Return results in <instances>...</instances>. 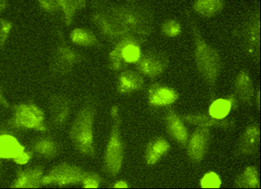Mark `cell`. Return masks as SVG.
<instances>
[{
    "mask_svg": "<svg viewBox=\"0 0 261 189\" xmlns=\"http://www.w3.org/2000/svg\"><path fill=\"white\" fill-rule=\"evenodd\" d=\"M91 21L102 38L111 44L126 37L147 38L154 30L151 9L135 3L112 4L94 0Z\"/></svg>",
    "mask_w": 261,
    "mask_h": 189,
    "instance_id": "6da1fadb",
    "label": "cell"
},
{
    "mask_svg": "<svg viewBox=\"0 0 261 189\" xmlns=\"http://www.w3.org/2000/svg\"><path fill=\"white\" fill-rule=\"evenodd\" d=\"M185 14L194 40V58L197 71L209 88L210 101L212 102L216 97L215 92L217 89V81L222 70L221 55L219 51L209 44L204 38L201 29L193 18L192 13L187 10Z\"/></svg>",
    "mask_w": 261,
    "mask_h": 189,
    "instance_id": "7a4b0ae2",
    "label": "cell"
},
{
    "mask_svg": "<svg viewBox=\"0 0 261 189\" xmlns=\"http://www.w3.org/2000/svg\"><path fill=\"white\" fill-rule=\"evenodd\" d=\"M96 106L91 100L86 102L78 111L69 130V138L74 148L85 156L95 158L96 155L94 124Z\"/></svg>",
    "mask_w": 261,
    "mask_h": 189,
    "instance_id": "3957f363",
    "label": "cell"
},
{
    "mask_svg": "<svg viewBox=\"0 0 261 189\" xmlns=\"http://www.w3.org/2000/svg\"><path fill=\"white\" fill-rule=\"evenodd\" d=\"M111 117V132L105 150L102 170L108 176L115 178L121 172L125 154L121 133V115L118 106H112Z\"/></svg>",
    "mask_w": 261,
    "mask_h": 189,
    "instance_id": "277c9868",
    "label": "cell"
},
{
    "mask_svg": "<svg viewBox=\"0 0 261 189\" xmlns=\"http://www.w3.org/2000/svg\"><path fill=\"white\" fill-rule=\"evenodd\" d=\"M147 40L138 37H126L118 41L109 53V69L113 71H122L130 65H135L141 56V46Z\"/></svg>",
    "mask_w": 261,
    "mask_h": 189,
    "instance_id": "5b68a950",
    "label": "cell"
},
{
    "mask_svg": "<svg viewBox=\"0 0 261 189\" xmlns=\"http://www.w3.org/2000/svg\"><path fill=\"white\" fill-rule=\"evenodd\" d=\"M241 39L246 54L256 66L260 62V8L256 3L246 17L242 28Z\"/></svg>",
    "mask_w": 261,
    "mask_h": 189,
    "instance_id": "8992f818",
    "label": "cell"
},
{
    "mask_svg": "<svg viewBox=\"0 0 261 189\" xmlns=\"http://www.w3.org/2000/svg\"><path fill=\"white\" fill-rule=\"evenodd\" d=\"M85 60V56L67 44L62 32L58 31V42L51 54L50 70L57 76H65Z\"/></svg>",
    "mask_w": 261,
    "mask_h": 189,
    "instance_id": "52a82bcc",
    "label": "cell"
},
{
    "mask_svg": "<svg viewBox=\"0 0 261 189\" xmlns=\"http://www.w3.org/2000/svg\"><path fill=\"white\" fill-rule=\"evenodd\" d=\"M45 113L34 104H22L14 107V116L9 121V128L16 130L47 131Z\"/></svg>",
    "mask_w": 261,
    "mask_h": 189,
    "instance_id": "ba28073f",
    "label": "cell"
},
{
    "mask_svg": "<svg viewBox=\"0 0 261 189\" xmlns=\"http://www.w3.org/2000/svg\"><path fill=\"white\" fill-rule=\"evenodd\" d=\"M90 171L78 165L62 162L51 168L42 178V186L54 185L58 187H67L82 185Z\"/></svg>",
    "mask_w": 261,
    "mask_h": 189,
    "instance_id": "9c48e42d",
    "label": "cell"
},
{
    "mask_svg": "<svg viewBox=\"0 0 261 189\" xmlns=\"http://www.w3.org/2000/svg\"><path fill=\"white\" fill-rule=\"evenodd\" d=\"M169 58L164 51L148 50L142 52L140 59L135 64V69L143 76L154 79L168 70Z\"/></svg>",
    "mask_w": 261,
    "mask_h": 189,
    "instance_id": "30bf717a",
    "label": "cell"
},
{
    "mask_svg": "<svg viewBox=\"0 0 261 189\" xmlns=\"http://www.w3.org/2000/svg\"><path fill=\"white\" fill-rule=\"evenodd\" d=\"M260 146V127L259 122L248 124L236 145L234 154L237 157L253 156L258 154Z\"/></svg>",
    "mask_w": 261,
    "mask_h": 189,
    "instance_id": "8fae6325",
    "label": "cell"
},
{
    "mask_svg": "<svg viewBox=\"0 0 261 189\" xmlns=\"http://www.w3.org/2000/svg\"><path fill=\"white\" fill-rule=\"evenodd\" d=\"M210 128L197 127L188 139L187 144V154L193 163L199 164L206 155L211 143Z\"/></svg>",
    "mask_w": 261,
    "mask_h": 189,
    "instance_id": "7c38bea8",
    "label": "cell"
},
{
    "mask_svg": "<svg viewBox=\"0 0 261 189\" xmlns=\"http://www.w3.org/2000/svg\"><path fill=\"white\" fill-rule=\"evenodd\" d=\"M41 9L46 13L62 12L66 26H71L78 12L87 6V3L79 0H37Z\"/></svg>",
    "mask_w": 261,
    "mask_h": 189,
    "instance_id": "4fadbf2b",
    "label": "cell"
},
{
    "mask_svg": "<svg viewBox=\"0 0 261 189\" xmlns=\"http://www.w3.org/2000/svg\"><path fill=\"white\" fill-rule=\"evenodd\" d=\"M74 102L63 94H54L49 102L51 124L56 129L64 128L72 112Z\"/></svg>",
    "mask_w": 261,
    "mask_h": 189,
    "instance_id": "5bb4252c",
    "label": "cell"
},
{
    "mask_svg": "<svg viewBox=\"0 0 261 189\" xmlns=\"http://www.w3.org/2000/svg\"><path fill=\"white\" fill-rule=\"evenodd\" d=\"M147 99L151 107H169L179 99V92L173 87L155 82L148 87Z\"/></svg>",
    "mask_w": 261,
    "mask_h": 189,
    "instance_id": "9a60e30c",
    "label": "cell"
},
{
    "mask_svg": "<svg viewBox=\"0 0 261 189\" xmlns=\"http://www.w3.org/2000/svg\"><path fill=\"white\" fill-rule=\"evenodd\" d=\"M164 122L167 132L181 148H186L189 133L186 125L173 107L169 106L164 115Z\"/></svg>",
    "mask_w": 261,
    "mask_h": 189,
    "instance_id": "2e32d148",
    "label": "cell"
},
{
    "mask_svg": "<svg viewBox=\"0 0 261 189\" xmlns=\"http://www.w3.org/2000/svg\"><path fill=\"white\" fill-rule=\"evenodd\" d=\"M182 121L190 125L197 127H206V128H217L225 131L234 130L237 125V120L234 117L217 119L211 117L210 115L203 113H190V114L181 115Z\"/></svg>",
    "mask_w": 261,
    "mask_h": 189,
    "instance_id": "e0dca14e",
    "label": "cell"
},
{
    "mask_svg": "<svg viewBox=\"0 0 261 189\" xmlns=\"http://www.w3.org/2000/svg\"><path fill=\"white\" fill-rule=\"evenodd\" d=\"M144 87V77L137 71L125 69L118 75L116 90L120 94H132L142 90Z\"/></svg>",
    "mask_w": 261,
    "mask_h": 189,
    "instance_id": "ac0fdd59",
    "label": "cell"
},
{
    "mask_svg": "<svg viewBox=\"0 0 261 189\" xmlns=\"http://www.w3.org/2000/svg\"><path fill=\"white\" fill-rule=\"evenodd\" d=\"M234 94L241 103L251 106L254 101V88L253 79L247 69H242L234 79Z\"/></svg>",
    "mask_w": 261,
    "mask_h": 189,
    "instance_id": "d6986e66",
    "label": "cell"
},
{
    "mask_svg": "<svg viewBox=\"0 0 261 189\" xmlns=\"http://www.w3.org/2000/svg\"><path fill=\"white\" fill-rule=\"evenodd\" d=\"M44 174L42 166L19 169L16 178L11 184L13 188H39L42 187V178Z\"/></svg>",
    "mask_w": 261,
    "mask_h": 189,
    "instance_id": "ffe728a7",
    "label": "cell"
},
{
    "mask_svg": "<svg viewBox=\"0 0 261 189\" xmlns=\"http://www.w3.org/2000/svg\"><path fill=\"white\" fill-rule=\"evenodd\" d=\"M171 145L166 139L162 137H154L147 144L144 150V161L148 166L157 165L163 157L168 154Z\"/></svg>",
    "mask_w": 261,
    "mask_h": 189,
    "instance_id": "44dd1931",
    "label": "cell"
},
{
    "mask_svg": "<svg viewBox=\"0 0 261 189\" xmlns=\"http://www.w3.org/2000/svg\"><path fill=\"white\" fill-rule=\"evenodd\" d=\"M25 151V147L14 135L0 133V160L15 161Z\"/></svg>",
    "mask_w": 261,
    "mask_h": 189,
    "instance_id": "7402d4cb",
    "label": "cell"
},
{
    "mask_svg": "<svg viewBox=\"0 0 261 189\" xmlns=\"http://www.w3.org/2000/svg\"><path fill=\"white\" fill-rule=\"evenodd\" d=\"M31 151L42 158L53 161L59 155L61 145L51 137H42L36 139L31 144Z\"/></svg>",
    "mask_w": 261,
    "mask_h": 189,
    "instance_id": "603a6c76",
    "label": "cell"
},
{
    "mask_svg": "<svg viewBox=\"0 0 261 189\" xmlns=\"http://www.w3.org/2000/svg\"><path fill=\"white\" fill-rule=\"evenodd\" d=\"M226 4V0H194L193 10L201 18H211L220 14Z\"/></svg>",
    "mask_w": 261,
    "mask_h": 189,
    "instance_id": "cb8c5ba5",
    "label": "cell"
},
{
    "mask_svg": "<svg viewBox=\"0 0 261 189\" xmlns=\"http://www.w3.org/2000/svg\"><path fill=\"white\" fill-rule=\"evenodd\" d=\"M70 40L73 44L82 47H102V43L93 32L84 27H76L70 33Z\"/></svg>",
    "mask_w": 261,
    "mask_h": 189,
    "instance_id": "d4e9b609",
    "label": "cell"
},
{
    "mask_svg": "<svg viewBox=\"0 0 261 189\" xmlns=\"http://www.w3.org/2000/svg\"><path fill=\"white\" fill-rule=\"evenodd\" d=\"M234 187L237 188H259V170L255 166H248L238 174L234 181Z\"/></svg>",
    "mask_w": 261,
    "mask_h": 189,
    "instance_id": "484cf974",
    "label": "cell"
},
{
    "mask_svg": "<svg viewBox=\"0 0 261 189\" xmlns=\"http://www.w3.org/2000/svg\"><path fill=\"white\" fill-rule=\"evenodd\" d=\"M230 105L226 99H214L211 102L209 115L214 118L222 119L227 117L230 113Z\"/></svg>",
    "mask_w": 261,
    "mask_h": 189,
    "instance_id": "4316f807",
    "label": "cell"
},
{
    "mask_svg": "<svg viewBox=\"0 0 261 189\" xmlns=\"http://www.w3.org/2000/svg\"><path fill=\"white\" fill-rule=\"evenodd\" d=\"M182 27L181 23L177 20L170 19L165 20L161 26V33L164 37L168 38H177L181 35Z\"/></svg>",
    "mask_w": 261,
    "mask_h": 189,
    "instance_id": "83f0119b",
    "label": "cell"
},
{
    "mask_svg": "<svg viewBox=\"0 0 261 189\" xmlns=\"http://www.w3.org/2000/svg\"><path fill=\"white\" fill-rule=\"evenodd\" d=\"M202 188H219L221 185V178L215 172H208L200 181Z\"/></svg>",
    "mask_w": 261,
    "mask_h": 189,
    "instance_id": "f1b7e54d",
    "label": "cell"
},
{
    "mask_svg": "<svg viewBox=\"0 0 261 189\" xmlns=\"http://www.w3.org/2000/svg\"><path fill=\"white\" fill-rule=\"evenodd\" d=\"M12 29V22L5 18H0V49L4 48L7 43Z\"/></svg>",
    "mask_w": 261,
    "mask_h": 189,
    "instance_id": "f546056e",
    "label": "cell"
},
{
    "mask_svg": "<svg viewBox=\"0 0 261 189\" xmlns=\"http://www.w3.org/2000/svg\"><path fill=\"white\" fill-rule=\"evenodd\" d=\"M104 182V178L95 172L90 171L87 178L82 182V186L84 188H98Z\"/></svg>",
    "mask_w": 261,
    "mask_h": 189,
    "instance_id": "4dcf8cb0",
    "label": "cell"
},
{
    "mask_svg": "<svg viewBox=\"0 0 261 189\" xmlns=\"http://www.w3.org/2000/svg\"><path fill=\"white\" fill-rule=\"evenodd\" d=\"M33 154H34V153H33L31 150H30V151H26V150H25V151L21 154L20 156L18 157V158L14 161V163L18 165H27L29 161H31L32 158H33Z\"/></svg>",
    "mask_w": 261,
    "mask_h": 189,
    "instance_id": "1f68e13d",
    "label": "cell"
},
{
    "mask_svg": "<svg viewBox=\"0 0 261 189\" xmlns=\"http://www.w3.org/2000/svg\"><path fill=\"white\" fill-rule=\"evenodd\" d=\"M226 100L229 102L230 105V109L232 111H236L239 108V100L237 99V95L234 93H230L226 98Z\"/></svg>",
    "mask_w": 261,
    "mask_h": 189,
    "instance_id": "d6a6232c",
    "label": "cell"
},
{
    "mask_svg": "<svg viewBox=\"0 0 261 189\" xmlns=\"http://www.w3.org/2000/svg\"><path fill=\"white\" fill-rule=\"evenodd\" d=\"M254 99L256 109L259 112L260 110V88H259V85L257 86L256 89H255Z\"/></svg>",
    "mask_w": 261,
    "mask_h": 189,
    "instance_id": "836d02e7",
    "label": "cell"
},
{
    "mask_svg": "<svg viewBox=\"0 0 261 189\" xmlns=\"http://www.w3.org/2000/svg\"><path fill=\"white\" fill-rule=\"evenodd\" d=\"M0 105L7 108L10 107V104H9V101H8L7 99L5 97V94H4V92H3L1 87H0Z\"/></svg>",
    "mask_w": 261,
    "mask_h": 189,
    "instance_id": "e575fe53",
    "label": "cell"
},
{
    "mask_svg": "<svg viewBox=\"0 0 261 189\" xmlns=\"http://www.w3.org/2000/svg\"><path fill=\"white\" fill-rule=\"evenodd\" d=\"M128 183L124 180L116 181L113 184L114 188H128Z\"/></svg>",
    "mask_w": 261,
    "mask_h": 189,
    "instance_id": "d590c367",
    "label": "cell"
},
{
    "mask_svg": "<svg viewBox=\"0 0 261 189\" xmlns=\"http://www.w3.org/2000/svg\"><path fill=\"white\" fill-rule=\"evenodd\" d=\"M8 6V0H0V13L5 11Z\"/></svg>",
    "mask_w": 261,
    "mask_h": 189,
    "instance_id": "8d00e7d4",
    "label": "cell"
},
{
    "mask_svg": "<svg viewBox=\"0 0 261 189\" xmlns=\"http://www.w3.org/2000/svg\"><path fill=\"white\" fill-rule=\"evenodd\" d=\"M103 1H119V0H103ZM126 1L127 3H135L136 0H124Z\"/></svg>",
    "mask_w": 261,
    "mask_h": 189,
    "instance_id": "74e56055",
    "label": "cell"
},
{
    "mask_svg": "<svg viewBox=\"0 0 261 189\" xmlns=\"http://www.w3.org/2000/svg\"><path fill=\"white\" fill-rule=\"evenodd\" d=\"M2 160H0V178H1V174H2Z\"/></svg>",
    "mask_w": 261,
    "mask_h": 189,
    "instance_id": "f35d334b",
    "label": "cell"
},
{
    "mask_svg": "<svg viewBox=\"0 0 261 189\" xmlns=\"http://www.w3.org/2000/svg\"><path fill=\"white\" fill-rule=\"evenodd\" d=\"M81 2L87 3V0H79Z\"/></svg>",
    "mask_w": 261,
    "mask_h": 189,
    "instance_id": "ab89813d",
    "label": "cell"
}]
</instances>
